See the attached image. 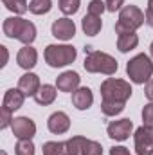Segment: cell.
<instances>
[{"mask_svg":"<svg viewBox=\"0 0 153 155\" xmlns=\"http://www.w3.org/2000/svg\"><path fill=\"white\" fill-rule=\"evenodd\" d=\"M101 27H103L101 16H96V15L86 13V15L83 16V20H81V29H83V33H85L86 36H96V35H99Z\"/></svg>","mask_w":153,"mask_h":155,"instance_id":"e0dca14e","label":"cell"},{"mask_svg":"<svg viewBox=\"0 0 153 155\" xmlns=\"http://www.w3.org/2000/svg\"><path fill=\"white\" fill-rule=\"evenodd\" d=\"M133 94L132 85L126 79H117V78H106L101 83V96L103 101H121L126 103Z\"/></svg>","mask_w":153,"mask_h":155,"instance_id":"8992f818","label":"cell"},{"mask_svg":"<svg viewBox=\"0 0 153 155\" xmlns=\"http://www.w3.org/2000/svg\"><path fill=\"white\" fill-rule=\"evenodd\" d=\"M41 152H43V155H70L67 141H63V143H58V141H47V143L43 144Z\"/></svg>","mask_w":153,"mask_h":155,"instance_id":"ffe728a7","label":"cell"},{"mask_svg":"<svg viewBox=\"0 0 153 155\" xmlns=\"http://www.w3.org/2000/svg\"><path fill=\"white\" fill-rule=\"evenodd\" d=\"M13 119H15V117H13V112H11V110H7V108H4V107L0 108V128H2V130H5L7 126H11V124H13Z\"/></svg>","mask_w":153,"mask_h":155,"instance_id":"f1b7e54d","label":"cell"},{"mask_svg":"<svg viewBox=\"0 0 153 155\" xmlns=\"http://www.w3.org/2000/svg\"><path fill=\"white\" fill-rule=\"evenodd\" d=\"M47 128L50 134L54 135H61V134H67L69 128H70V117L67 116L65 112L58 110L54 114H50L47 119Z\"/></svg>","mask_w":153,"mask_h":155,"instance_id":"8fae6325","label":"cell"},{"mask_svg":"<svg viewBox=\"0 0 153 155\" xmlns=\"http://www.w3.org/2000/svg\"><path fill=\"white\" fill-rule=\"evenodd\" d=\"M81 78L76 71H65L56 78V88L60 92H76L79 88Z\"/></svg>","mask_w":153,"mask_h":155,"instance_id":"7c38bea8","label":"cell"},{"mask_svg":"<svg viewBox=\"0 0 153 155\" xmlns=\"http://www.w3.org/2000/svg\"><path fill=\"white\" fill-rule=\"evenodd\" d=\"M50 33H52L54 38L69 41V40H72L76 36V24H74V20H70V18H67V16H65V18H58V20L52 22Z\"/></svg>","mask_w":153,"mask_h":155,"instance_id":"9c48e42d","label":"cell"},{"mask_svg":"<svg viewBox=\"0 0 153 155\" xmlns=\"http://www.w3.org/2000/svg\"><path fill=\"white\" fill-rule=\"evenodd\" d=\"M16 63L24 69V71H31L36 63H38V51L33 45H24L18 54H16Z\"/></svg>","mask_w":153,"mask_h":155,"instance_id":"4fadbf2b","label":"cell"},{"mask_svg":"<svg viewBox=\"0 0 153 155\" xmlns=\"http://www.w3.org/2000/svg\"><path fill=\"white\" fill-rule=\"evenodd\" d=\"M150 54L153 56V41H151V45H150Z\"/></svg>","mask_w":153,"mask_h":155,"instance_id":"d590c367","label":"cell"},{"mask_svg":"<svg viewBox=\"0 0 153 155\" xmlns=\"http://www.w3.org/2000/svg\"><path fill=\"white\" fill-rule=\"evenodd\" d=\"M2 4L5 5V9H9L15 15H24L29 9L27 0H2Z\"/></svg>","mask_w":153,"mask_h":155,"instance_id":"603a6c76","label":"cell"},{"mask_svg":"<svg viewBox=\"0 0 153 155\" xmlns=\"http://www.w3.org/2000/svg\"><path fill=\"white\" fill-rule=\"evenodd\" d=\"M58 5H60V11L65 16H72V15H76L77 11H79L81 0H60Z\"/></svg>","mask_w":153,"mask_h":155,"instance_id":"d4e9b609","label":"cell"},{"mask_svg":"<svg viewBox=\"0 0 153 155\" xmlns=\"http://www.w3.org/2000/svg\"><path fill=\"white\" fill-rule=\"evenodd\" d=\"M124 105L126 103H121V101H101V112L108 117L119 116L124 110Z\"/></svg>","mask_w":153,"mask_h":155,"instance_id":"44dd1931","label":"cell"},{"mask_svg":"<svg viewBox=\"0 0 153 155\" xmlns=\"http://www.w3.org/2000/svg\"><path fill=\"white\" fill-rule=\"evenodd\" d=\"M36 148H34V143L33 139H18L16 146H15V153L16 155H34Z\"/></svg>","mask_w":153,"mask_h":155,"instance_id":"cb8c5ba5","label":"cell"},{"mask_svg":"<svg viewBox=\"0 0 153 155\" xmlns=\"http://www.w3.org/2000/svg\"><path fill=\"white\" fill-rule=\"evenodd\" d=\"M148 7H151L153 9V0H148Z\"/></svg>","mask_w":153,"mask_h":155,"instance_id":"e575fe53","label":"cell"},{"mask_svg":"<svg viewBox=\"0 0 153 155\" xmlns=\"http://www.w3.org/2000/svg\"><path fill=\"white\" fill-rule=\"evenodd\" d=\"M132 132H133V123H132L130 119L112 121V123L108 124V128H106L108 137H110V139H114V141H119V143L126 141V139L132 135Z\"/></svg>","mask_w":153,"mask_h":155,"instance_id":"30bf717a","label":"cell"},{"mask_svg":"<svg viewBox=\"0 0 153 155\" xmlns=\"http://www.w3.org/2000/svg\"><path fill=\"white\" fill-rule=\"evenodd\" d=\"M146 24L153 27V9H151V7H148V9H146Z\"/></svg>","mask_w":153,"mask_h":155,"instance_id":"d6a6232c","label":"cell"},{"mask_svg":"<svg viewBox=\"0 0 153 155\" xmlns=\"http://www.w3.org/2000/svg\"><path fill=\"white\" fill-rule=\"evenodd\" d=\"M139 45V36L135 33H124L117 35V49L121 52H130Z\"/></svg>","mask_w":153,"mask_h":155,"instance_id":"d6986e66","label":"cell"},{"mask_svg":"<svg viewBox=\"0 0 153 155\" xmlns=\"http://www.w3.org/2000/svg\"><path fill=\"white\" fill-rule=\"evenodd\" d=\"M0 155H7V153H5V152H2V153H0Z\"/></svg>","mask_w":153,"mask_h":155,"instance_id":"8d00e7d4","label":"cell"},{"mask_svg":"<svg viewBox=\"0 0 153 155\" xmlns=\"http://www.w3.org/2000/svg\"><path fill=\"white\" fill-rule=\"evenodd\" d=\"M81 155H103V146L97 141L85 139L83 148H81Z\"/></svg>","mask_w":153,"mask_h":155,"instance_id":"484cf974","label":"cell"},{"mask_svg":"<svg viewBox=\"0 0 153 155\" xmlns=\"http://www.w3.org/2000/svg\"><path fill=\"white\" fill-rule=\"evenodd\" d=\"M83 67L90 74H106V76L115 74L119 69L117 60L114 56H110L108 52H101V51H90L83 61Z\"/></svg>","mask_w":153,"mask_h":155,"instance_id":"7a4b0ae2","label":"cell"},{"mask_svg":"<svg viewBox=\"0 0 153 155\" xmlns=\"http://www.w3.org/2000/svg\"><path fill=\"white\" fill-rule=\"evenodd\" d=\"M52 9V0H31L29 11L33 15H47Z\"/></svg>","mask_w":153,"mask_h":155,"instance_id":"7402d4cb","label":"cell"},{"mask_svg":"<svg viewBox=\"0 0 153 155\" xmlns=\"http://www.w3.org/2000/svg\"><path fill=\"white\" fill-rule=\"evenodd\" d=\"M11 130H13V135L16 139H33L36 135V123L31 117L25 116L15 117L13 124H11Z\"/></svg>","mask_w":153,"mask_h":155,"instance_id":"ba28073f","label":"cell"},{"mask_svg":"<svg viewBox=\"0 0 153 155\" xmlns=\"http://www.w3.org/2000/svg\"><path fill=\"white\" fill-rule=\"evenodd\" d=\"M137 155H153V130L148 126H139L133 134Z\"/></svg>","mask_w":153,"mask_h":155,"instance_id":"52a82bcc","label":"cell"},{"mask_svg":"<svg viewBox=\"0 0 153 155\" xmlns=\"http://www.w3.org/2000/svg\"><path fill=\"white\" fill-rule=\"evenodd\" d=\"M105 9H106V5H105L103 0H90V2H88V13H90V15L101 16V15L105 13Z\"/></svg>","mask_w":153,"mask_h":155,"instance_id":"4316f807","label":"cell"},{"mask_svg":"<svg viewBox=\"0 0 153 155\" xmlns=\"http://www.w3.org/2000/svg\"><path fill=\"white\" fill-rule=\"evenodd\" d=\"M105 5H106V11L115 13V11H121L124 7V0H106Z\"/></svg>","mask_w":153,"mask_h":155,"instance_id":"f546056e","label":"cell"},{"mask_svg":"<svg viewBox=\"0 0 153 155\" xmlns=\"http://www.w3.org/2000/svg\"><path fill=\"white\" fill-rule=\"evenodd\" d=\"M56 94H58V88L56 87H52V85H41L40 87V90L36 92V96H34V101L41 105V107H47V105H52L54 103V99H56Z\"/></svg>","mask_w":153,"mask_h":155,"instance_id":"ac0fdd59","label":"cell"},{"mask_svg":"<svg viewBox=\"0 0 153 155\" xmlns=\"http://www.w3.org/2000/svg\"><path fill=\"white\" fill-rule=\"evenodd\" d=\"M0 51H2V63H0V67H4L5 63H7V47H4V45H0Z\"/></svg>","mask_w":153,"mask_h":155,"instance_id":"836d02e7","label":"cell"},{"mask_svg":"<svg viewBox=\"0 0 153 155\" xmlns=\"http://www.w3.org/2000/svg\"><path fill=\"white\" fill-rule=\"evenodd\" d=\"M144 94H146V97L153 103V78L146 83V87H144Z\"/></svg>","mask_w":153,"mask_h":155,"instance_id":"1f68e13d","label":"cell"},{"mask_svg":"<svg viewBox=\"0 0 153 155\" xmlns=\"http://www.w3.org/2000/svg\"><path fill=\"white\" fill-rule=\"evenodd\" d=\"M24 101H25V94H24L20 88H9V90L4 94L2 107L7 108V110H11V112H15V110L22 108Z\"/></svg>","mask_w":153,"mask_h":155,"instance_id":"2e32d148","label":"cell"},{"mask_svg":"<svg viewBox=\"0 0 153 155\" xmlns=\"http://www.w3.org/2000/svg\"><path fill=\"white\" fill-rule=\"evenodd\" d=\"M2 31L7 38L18 40L24 45H31L36 40V25L22 16H9L2 24Z\"/></svg>","mask_w":153,"mask_h":155,"instance_id":"6da1fadb","label":"cell"},{"mask_svg":"<svg viewBox=\"0 0 153 155\" xmlns=\"http://www.w3.org/2000/svg\"><path fill=\"white\" fill-rule=\"evenodd\" d=\"M110 155H132V153H130V150L124 148V146H112V148H110Z\"/></svg>","mask_w":153,"mask_h":155,"instance_id":"4dcf8cb0","label":"cell"},{"mask_svg":"<svg viewBox=\"0 0 153 155\" xmlns=\"http://www.w3.org/2000/svg\"><path fill=\"white\" fill-rule=\"evenodd\" d=\"M94 103V94L88 87H79L76 92H72V105L77 110H88Z\"/></svg>","mask_w":153,"mask_h":155,"instance_id":"9a60e30c","label":"cell"},{"mask_svg":"<svg viewBox=\"0 0 153 155\" xmlns=\"http://www.w3.org/2000/svg\"><path fill=\"white\" fill-rule=\"evenodd\" d=\"M146 22V13H142L137 5H124L119 11V20L115 24V33L124 35V33H135L139 27H142Z\"/></svg>","mask_w":153,"mask_h":155,"instance_id":"277c9868","label":"cell"},{"mask_svg":"<svg viewBox=\"0 0 153 155\" xmlns=\"http://www.w3.org/2000/svg\"><path fill=\"white\" fill-rule=\"evenodd\" d=\"M142 124L153 130V103L144 105L142 108Z\"/></svg>","mask_w":153,"mask_h":155,"instance_id":"83f0119b","label":"cell"},{"mask_svg":"<svg viewBox=\"0 0 153 155\" xmlns=\"http://www.w3.org/2000/svg\"><path fill=\"white\" fill-rule=\"evenodd\" d=\"M40 87H41V83H40V78L38 74H34V72H25L24 76H20L18 79V88L25 94V96H36V92L40 90Z\"/></svg>","mask_w":153,"mask_h":155,"instance_id":"5bb4252c","label":"cell"},{"mask_svg":"<svg viewBox=\"0 0 153 155\" xmlns=\"http://www.w3.org/2000/svg\"><path fill=\"white\" fill-rule=\"evenodd\" d=\"M43 56H45V61H47L49 67H52V69H61V67L70 65V63L76 60L77 51H76V47L67 45V43H63V45L50 43V45L45 47Z\"/></svg>","mask_w":153,"mask_h":155,"instance_id":"5b68a950","label":"cell"},{"mask_svg":"<svg viewBox=\"0 0 153 155\" xmlns=\"http://www.w3.org/2000/svg\"><path fill=\"white\" fill-rule=\"evenodd\" d=\"M126 74L130 78L132 83L135 85H144L148 83L153 76V61L151 58L144 52L133 56L128 63H126Z\"/></svg>","mask_w":153,"mask_h":155,"instance_id":"3957f363","label":"cell"}]
</instances>
